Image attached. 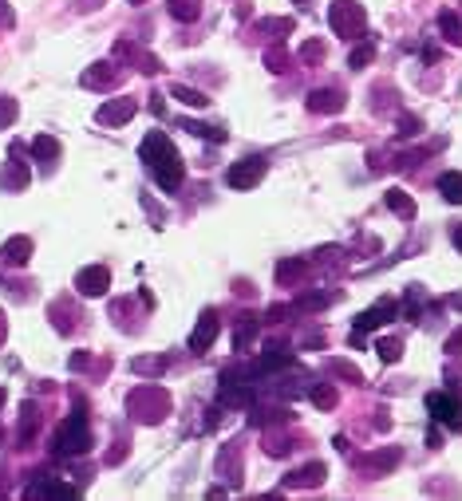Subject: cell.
Masks as SVG:
<instances>
[{"label": "cell", "instance_id": "1", "mask_svg": "<svg viewBox=\"0 0 462 501\" xmlns=\"http://www.w3.org/2000/svg\"><path fill=\"white\" fill-rule=\"evenodd\" d=\"M142 162L154 170V178H158V186L166 194H174L182 186V158H178V151H174V142L162 131H151L142 139Z\"/></svg>", "mask_w": 462, "mask_h": 501}, {"label": "cell", "instance_id": "2", "mask_svg": "<svg viewBox=\"0 0 462 501\" xmlns=\"http://www.w3.org/2000/svg\"><path fill=\"white\" fill-rule=\"evenodd\" d=\"M332 28H336V36H360V32L368 28V12H363L356 0H336Z\"/></svg>", "mask_w": 462, "mask_h": 501}, {"label": "cell", "instance_id": "3", "mask_svg": "<svg viewBox=\"0 0 462 501\" xmlns=\"http://www.w3.org/2000/svg\"><path fill=\"white\" fill-rule=\"evenodd\" d=\"M87 446H91L87 419H83V414H71V419L60 426V434H56V450L60 454H83Z\"/></svg>", "mask_w": 462, "mask_h": 501}, {"label": "cell", "instance_id": "4", "mask_svg": "<svg viewBox=\"0 0 462 501\" xmlns=\"http://www.w3.org/2000/svg\"><path fill=\"white\" fill-rule=\"evenodd\" d=\"M427 411L435 414V422H447V426H462V402L447 391L427 395Z\"/></svg>", "mask_w": 462, "mask_h": 501}, {"label": "cell", "instance_id": "5", "mask_svg": "<svg viewBox=\"0 0 462 501\" xmlns=\"http://www.w3.org/2000/svg\"><path fill=\"white\" fill-rule=\"evenodd\" d=\"M265 170H269L265 158H245V162H237V166H230V186L233 190H253V186L265 178Z\"/></svg>", "mask_w": 462, "mask_h": 501}, {"label": "cell", "instance_id": "6", "mask_svg": "<svg viewBox=\"0 0 462 501\" xmlns=\"http://www.w3.org/2000/svg\"><path fill=\"white\" fill-rule=\"evenodd\" d=\"M166 407H170V399H166V391H158V387H146V391H135L131 395V411L139 414V411H151L146 419H162L166 414Z\"/></svg>", "mask_w": 462, "mask_h": 501}, {"label": "cell", "instance_id": "7", "mask_svg": "<svg viewBox=\"0 0 462 501\" xmlns=\"http://www.w3.org/2000/svg\"><path fill=\"white\" fill-rule=\"evenodd\" d=\"M80 292L83 296H99V292H107V284H111V272L103 269V265H91V269H83L80 272Z\"/></svg>", "mask_w": 462, "mask_h": 501}, {"label": "cell", "instance_id": "8", "mask_svg": "<svg viewBox=\"0 0 462 501\" xmlns=\"http://www.w3.org/2000/svg\"><path fill=\"white\" fill-rule=\"evenodd\" d=\"M213 340H218V316L206 312V316L198 320V328H194V336H190V351H206Z\"/></svg>", "mask_w": 462, "mask_h": 501}, {"label": "cell", "instance_id": "9", "mask_svg": "<svg viewBox=\"0 0 462 501\" xmlns=\"http://www.w3.org/2000/svg\"><path fill=\"white\" fill-rule=\"evenodd\" d=\"M387 316H395V304H392V300H380L375 308L360 312L356 328H360V331H372V328H380V324H387Z\"/></svg>", "mask_w": 462, "mask_h": 501}, {"label": "cell", "instance_id": "10", "mask_svg": "<svg viewBox=\"0 0 462 501\" xmlns=\"http://www.w3.org/2000/svg\"><path fill=\"white\" fill-rule=\"evenodd\" d=\"M131 115H135V99H119V103L99 107V122H107V127H119V122H127Z\"/></svg>", "mask_w": 462, "mask_h": 501}, {"label": "cell", "instance_id": "11", "mask_svg": "<svg viewBox=\"0 0 462 501\" xmlns=\"http://www.w3.org/2000/svg\"><path fill=\"white\" fill-rule=\"evenodd\" d=\"M344 107V91H312L308 99V110H316V115H328V110H340Z\"/></svg>", "mask_w": 462, "mask_h": 501}, {"label": "cell", "instance_id": "12", "mask_svg": "<svg viewBox=\"0 0 462 501\" xmlns=\"http://www.w3.org/2000/svg\"><path fill=\"white\" fill-rule=\"evenodd\" d=\"M28 253H32L28 237H12L8 245L0 249V261H4V265H24V261H28Z\"/></svg>", "mask_w": 462, "mask_h": 501}, {"label": "cell", "instance_id": "13", "mask_svg": "<svg viewBox=\"0 0 462 501\" xmlns=\"http://www.w3.org/2000/svg\"><path fill=\"white\" fill-rule=\"evenodd\" d=\"M170 95L182 103V107H198V110H201V107H210V95H201V91L186 87V83H174V87H170Z\"/></svg>", "mask_w": 462, "mask_h": 501}, {"label": "cell", "instance_id": "14", "mask_svg": "<svg viewBox=\"0 0 462 501\" xmlns=\"http://www.w3.org/2000/svg\"><path fill=\"white\" fill-rule=\"evenodd\" d=\"M439 194L451 205H462V174H442L439 178Z\"/></svg>", "mask_w": 462, "mask_h": 501}, {"label": "cell", "instance_id": "15", "mask_svg": "<svg viewBox=\"0 0 462 501\" xmlns=\"http://www.w3.org/2000/svg\"><path fill=\"white\" fill-rule=\"evenodd\" d=\"M439 32L451 44H458V48H462V20L454 16V12H442V16H439Z\"/></svg>", "mask_w": 462, "mask_h": 501}, {"label": "cell", "instance_id": "16", "mask_svg": "<svg viewBox=\"0 0 462 501\" xmlns=\"http://www.w3.org/2000/svg\"><path fill=\"white\" fill-rule=\"evenodd\" d=\"M289 481H292V486H320V481H324V466H320V462H312L308 470H296Z\"/></svg>", "mask_w": 462, "mask_h": 501}, {"label": "cell", "instance_id": "17", "mask_svg": "<svg viewBox=\"0 0 462 501\" xmlns=\"http://www.w3.org/2000/svg\"><path fill=\"white\" fill-rule=\"evenodd\" d=\"M387 205H392V210L399 213V217H407V221L415 217V201L407 198V194H403V190H392V194H387Z\"/></svg>", "mask_w": 462, "mask_h": 501}, {"label": "cell", "instance_id": "18", "mask_svg": "<svg viewBox=\"0 0 462 501\" xmlns=\"http://www.w3.org/2000/svg\"><path fill=\"white\" fill-rule=\"evenodd\" d=\"M32 151H36V158L51 162L56 154H60V142H56V139H48V134H40V139L32 142Z\"/></svg>", "mask_w": 462, "mask_h": 501}, {"label": "cell", "instance_id": "19", "mask_svg": "<svg viewBox=\"0 0 462 501\" xmlns=\"http://www.w3.org/2000/svg\"><path fill=\"white\" fill-rule=\"evenodd\" d=\"M403 355V343L399 340H380V360L383 363H395Z\"/></svg>", "mask_w": 462, "mask_h": 501}, {"label": "cell", "instance_id": "20", "mask_svg": "<svg viewBox=\"0 0 462 501\" xmlns=\"http://www.w3.org/2000/svg\"><path fill=\"white\" fill-rule=\"evenodd\" d=\"M253 331H257V324H253V316H245V324H237V336H233V340H237V351L253 340Z\"/></svg>", "mask_w": 462, "mask_h": 501}, {"label": "cell", "instance_id": "21", "mask_svg": "<svg viewBox=\"0 0 462 501\" xmlns=\"http://www.w3.org/2000/svg\"><path fill=\"white\" fill-rule=\"evenodd\" d=\"M372 56H375V48H372V44H363V48L352 51V60H348V63H352V68H363V63H372Z\"/></svg>", "mask_w": 462, "mask_h": 501}, {"label": "cell", "instance_id": "22", "mask_svg": "<svg viewBox=\"0 0 462 501\" xmlns=\"http://www.w3.org/2000/svg\"><path fill=\"white\" fill-rule=\"evenodd\" d=\"M312 402H316V407H332V402H336V391H332V387H312Z\"/></svg>", "mask_w": 462, "mask_h": 501}, {"label": "cell", "instance_id": "23", "mask_svg": "<svg viewBox=\"0 0 462 501\" xmlns=\"http://www.w3.org/2000/svg\"><path fill=\"white\" fill-rule=\"evenodd\" d=\"M170 12H174V16H182V20H194V16H198V8H194L190 0H174Z\"/></svg>", "mask_w": 462, "mask_h": 501}, {"label": "cell", "instance_id": "24", "mask_svg": "<svg viewBox=\"0 0 462 501\" xmlns=\"http://www.w3.org/2000/svg\"><path fill=\"white\" fill-rule=\"evenodd\" d=\"M301 269H304V261H285L281 269H277V277H281V284H289V281H292V277H296Z\"/></svg>", "mask_w": 462, "mask_h": 501}, {"label": "cell", "instance_id": "25", "mask_svg": "<svg viewBox=\"0 0 462 501\" xmlns=\"http://www.w3.org/2000/svg\"><path fill=\"white\" fill-rule=\"evenodd\" d=\"M12 119H16V103H12V99H0V127H8Z\"/></svg>", "mask_w": 462, "mask_h": 501}, {"label": "cell", "instance_id": "26", "mask_svg": "<svg viewBox=\"0 0 462 501\" xmlns=\"http://www.w3.org/2000/svg\"><path fill=\"white\" fill-rule=\"evenodd\" d=\"M399 127H403V139H411V134H419V119H415V115H403V122H399Z\"/></svg>", "mask_w": 462, "mask_h": 501}, {"label": "cell", "instance_id": "27", "mask_svg": "<svg viewBox=\"0 0 462 501\" xmlns=\"http://www.w3.org/2000/svg\"><path fill=\"white\" fill-rule=\"evenodd\" d=\"M304 56H308V60H320V56H324V44H316V40H312L308 48H304Z\"/></svg>", "mask_w": 462, "mask_h": 501}, {"label": "cell", "instance_id": "28", "mask_svg": "<svg viewBox=\"0 0 462 501\" xmlns=\"http://www.w3.org/2000/svg\"><path fill=\"white\" fill-rule=\"evenodd\" d=\"M447 351H462V331H454L451 340H447Z\"/></svg>", "mask_w": 462, "mask_h": 501}, {"label": "cell", "instance_id": "29", "mask_svg": "<svg viewBox=\"0 0 462 501\" xmlns=\"http://www.w3.org/2000/svg\"><path fill=\"white\" fill-rule=\"evenodd\" d=\"M454 245H458V249H462V225H458V229H454Z\"/></svg>", "mask_w": 462, "mask_h": 501}, {"label": "cell", "instance_id": "30", "mask_svg": "<svg viewBox=\"0 0 462 501\" xmlns=\"http://www.w3.org/2000/svg\"><path fill=\"white\" fill-rule=\"evenodd\" d=\"M0 336H4V316H0Z\"/></svg>", "mask_w": 462, "mask_h": 501}, {"label": "cell", "instance_id": "31", "mask_svg": "<svg viewBox=\"0 0 462 501\" xmlns=\"http://www.w3.org/2000/svg\"><path fill=\"white\" fill-rule=\"evenodd\" d=\"M131 4H142V0H131Z\"/></svg>", "mask_w": 462, "mask_h": 501}, {"label": "cell", "instance_id": "32", "mask_svg": "<svg viewBox=\"0 0 462 501\" xmlns=\"http://www.w3.org/2000/svg\"><path fill=\"white\" fill-rule=\"evenodd\" d=\"M0 402H4V391H0Z\"/></svg>", "mask_w": 462, "mask_h": 501}]
</instances>
